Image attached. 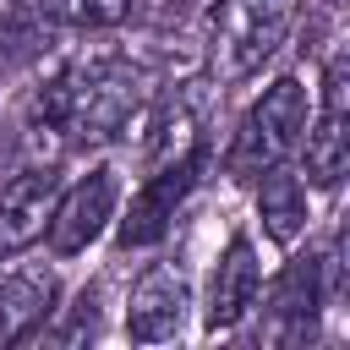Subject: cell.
<instances>
[{
	"label": "cell",
	"instance_id": "cell-15",
	"mask_svg": "<svg viewBox=\"0 0 350 350\" xmlns=\"http://www.w3.org/2000/svg\"><path fill=\"white\" fill-rule=\"evenodd\" d=\"M164 5H180V0H164Z\"/></svg>",
	"mask_w": 350,
	"mask_h": 350
},
{
	"label": "cell",
	"instance_id": "cell-5",
	"mask_svg": "<svg viewBox=\"0 0 350 350\" xmlns=\"http://www.w3.org/2000/svg\"><path fill=\"white\" fill-rule=\"evenodd\" d=\"M202 170H208V142H197L191 153H180V159L148 170L142 191L131 197V208H126V219H120V246H153V241L170 230L175 208L197 191Z\"/></svg>",
	"mask_w": 350,
	"mask_h": 350
},
{
	"label": "cell",
	"instance_id": "cell-2",
	"mask_svg": "<svg viewBox=\"0 0 350 350\" xmlns=\"http://www.w3.org/2000/svg\"><path fill=\"white\" fill-rule=\"evenodd\" d=\"M306 115H312V93L301 88V77H279L262 88V98L241 115L235 137H230V153H224V170L235 180H257L268 175L273 164H284L306 131Z\"/></svg>",
	"mask_w": 350,
	"mask_h": 350
},
{
	"label": "cell",
	"instance_id": "cell-8",
	"mask_svg": "<svg viewBox=\"0 0 350 350\" xmlns=\"http://www.w3.org/2000/svg\"><path fill=\"white\" fill-rule=\"evenodd\" d=\"M186 306H191L186 268H180V262H153V268L131 284V301H126V334H131L137 345H164V339L180 334Z\"/></svg>",
	"mask_w": 350,
	"mask_h": 350
},
{
	"label": "cell",
	"instance_id": "cell-11",
	"mask_svg": "<svg viewBox=\"0 0 350 350\" xmlns=\"http://www.w3.org/2000/svg\"><path fill=\"white\" fill-rule=\"evenodd\" d=\"M257 290H262L257 246H252V235H230V246H224V257L213 268V284H208V328L230 334L257 306Z\"/></svg>",
	"mask_w": 350,
	"mask_h": 350
},
{
	"label": "cell",
	"instance_id": "cell-10",
	"mask_svg": "<svg viewBox=\"0 0 350 350\" xmlns=\"http://www.w3.org/2000/svg\"><path fill=\"white\" fill-rule=\"evenodd\" d=\"M208 98H213L208 82H180V88L153 109V120H148V170H159V164L191 153L197 142H208V137H202V131H208Z\"/></svg>",
	"mask_w": 350,
	"mask_h": 350
},
{
	"label": "cell",
	"instance_id": "cell-12",
	"mask_svg": "<svg viewBox=\"0 0 350 350\" xmlns=\"http://www.w3.org/2000/svg\"><path fill=\"white\" fill-rule=\"evenodd\" d=\"M55 16L44 11V0H0V71L5 66H27L49 49Z\"/></svg>",
	"mask_w": 350,
	"mask_h": 350
},
{
	"label": "cell",
	"instance_id": "cell-4",
	"mask_svg": "<svg viewBox=\"0 0 350 350\" xmlns=\"http://www.w3.org/2000/svg\"><path fill=\"white\" fill-rule=\"evenodd\" d=\"M301 175L323 191H334L350 175V55L334 49L323 66V104L317 115H306L301 131Z\"/></svg>",
	"mask_w": 350,
	"mask_h": 350
},
{
	"label": "cell",
	"instance_id": "cell-7",
	"mask_svg": "<svg viewBox=\"0 0 350 350\" xmlns=\"http://www.w3.org/2000/svg\"><path fill=\"white\" fill-rule=\"evenodd\" d=\"M323 273H317V257H295L279 284L268 290V306H262V328H257V345H306L317 334V312H323Z\"/></svg>",
	"mask_w": 350,
	"mask_h": 350
},
{
	"label": "cell",
	"instance_id": "cell-1",
	"mask_svg": "<svg viewBox=\"0 0 350 350\" xmlns=\"http://www.w3.org/2000/svg\"><path fill=\"white\" fill-rule=\"evenodd\" d=\"M153 104V77L131 55H82L60 66L27 104V131L55 148L120 142Z\"/></svg>",
	"mask_w": 350,
	"mask_h": 350
},
{
	"label": "cell",
	"instance_id": "cell-6",
	"mask_svg": "<svg viewBox=\"0 0 350 350\" xmlns=\"http://www.w3.org/2000/svg\"><path fill=\"white\" fill-rule=\"evenodd\" d=\"M115 197H120V180H115V170H104V164L88 170L77 186H60L55 213H49V224H44L49 252H55V257L88 252V246L104 235V224L115 219Z\"/></svg>",
	"mask_w": 350,
	"mask_h": 350
},
{
	"label": "cell",
	"instance_id": "cell-13",
	"mask_svg": "<svg viewBox=\"0 0 350 350\" xmlns=\"http://www.w3.org/2000/svg\"><path fill=\"white\" fill-rule=\"evenodd\" d=\"M257 213H262V230L279 241V246H290L301 230H306V180L301 175H284L279 164L268 170V175H257Z\"/></svg>",
	"mask_w": 350,
	"mask_h": 350
},
{
	"label": "cell",
	"instance_id": "cell-3",
	"mask_svg": "<svg viewBox=\"0 0 350 350\" xmlns=\"http://www.w3.org/2000/svg\"><path fill=\"white\" fill-rule=\"evenodd\" d=\"M295 22V0H219L208 16V77L213 82H241L273 49L284 44Z\"/></svg>",
	"mask_w": 350,
	"mask_h": 350
},
{
	"label": "cell",
	"instance_id": "cell-9",
	"mask_svg": "<svg viewBox=\"0 0 350 350\" xmlns=\"http://www.w3.org/2000/svg\"><path fill=\"white\" fill-rule=\"evenodd\" d=\"M55 197H60L55 164H22L0 186V257H16L33 241H44V224L55 213Z\"/></svg>",
	"mask_w": 350,
	"mask_h": 350
},
{
	"label": "cell",
	"instance_id": "cell-14",
	"mask_svg": "<svg viewBox=\"0 0 350 350\" xmlns=\"http://www.w3.org/2000/svg\"><path fill=\"white\" fill-rule=\"evenodd\" d=\"M137 0H44L55 27H120Z\"/></svg>",
	"mask_w": 350,
	"mask_h": 350
}]
</instances>
